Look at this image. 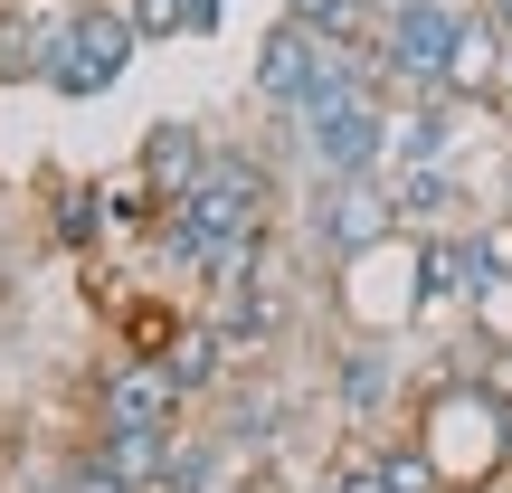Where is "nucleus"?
<instances>
[{
  "instance_id": "f257e3e1",
  "label": "nucleus",
  "mask_w": 512,
  "mask_h": 493,
  "mask_svg": "<svg viewBox=\"0 0 512 493\" xmlns=\"http://www.w3.org/2000/svg\"><path fill=\"white\" fill-rule=\"evenodd\" d=\"M285 219H294L285 162H275L266 143H256V152L219 143V152H209V171L162 209V228H152V266L181 275V285H209V256H219L228 238H275Z\"/></svg>"
},
{
  "instance_id": "f03ea898",
  "label": "nucleus",
  "mask_w": 512,
  "mask_h": 493,
  "mask_svg": "<svg viewBox=\"0 0 512 493\" xmlns=\"http://www.w3.org/2000/svg\"><path fill=\"white\" fill-rule=\"evenodd\" d=\"M494 370H503V351H494ZM494 370L446 361L408 399V427L427 437V456L446 465L456 493H503L512 484V380H494Z\"/></svg>"
},
{
  "instance_id": "7ed1b4c3",
  "label": "nucleus",
  "mask_w": 512,
  "mask_h": 493,
  "mask_svg": "<svg viewBox=\"0 0 512 493\" xmlns=\"http://www.w3.org/2000/svg\"><path fill=\"white\" fill-rule=\"evenodd\" d=\"M143 19H133V0H67V29H57V57H48V95H67V105H95V95H114L133 76V57H143Z\"/></svg>"
},
{
  "instance_id": "20e7f679",
  "label": "nucleus",
  "mask_w": 512,
  "mask_h": 493,
  "mask_svg": "<svg viewBox=\"0 0 512 493\" xmlns=\"http://www.w3.org/2000/svg\"><path fill=\"white\" fill-rule=\"evenodd\" d=\"M294 238H304L313 266H351L380 238H399V200H389V171H361V181H304L294 200Z\"/></svg>"
},
{
  "instance_id": "39448f33",
  "label": "nucleus",
  "mask_w": 512,
  "mask_h": 493,
  "mask_svg": "<svg viewBox=\"0 0 512 493\" xmlns=\"http://www.w3.org/2000/svg\"><path fill=\"white\" fill-rule=\"evenodd\" d=\"M389 114H399V95H389V86H361V95H342L332 114L294 124L304 181H361V171H389Z\"/></svg>"
},
{
  "instance_id": "423d86ee",
  "label": "nucleus",
  "mask_w": 512,
  "mask_h": 493,
  "mask_svg": "<svg viewBox=\"0 0 512 493\" xmlns=\"http://www.w3.org/2000/svg\"><path fill=\"white\" fill-rule=\"evenodd\" d=\"M332 408H342L351 437H380L389 418H399L418 389L399 380V342H380V332H342V351H332Z\"/></svg>"
},
{
  "instance_id": "0eeeda50",
  "label": "nucleus",
  "mask_w": 512,
  "mask_h": 493,
  "mask_svg": "<svg viewBox=\"0 0 512 493\" xmlns=\"http://www.w3.org/2000/svg\"><path fill=\"white\" fill-rule=\"evenodd\" d=\"M456 19H465V0H408V10H389L380 19V76H389V95H437L446 86V48H456Z\"/></svg>"
},
{
  "instance_id": "6e6552de",
  "label": "nucleus",
  "mask_w": 512,
  "mask_h": 493,
  "mask_svg": "<svg viewBox=\"0 0 512 493\" xmlns=\"http://www.w3.org/2000/svg\"><path fill=\"white\" fill-rule=\"evenodd\" d=\"M200 418L190 389L162 370V351H124V361L95 380V427H152V437H181Z\"/></svg>"
},
{
  "instance_id": "1a4fd4ad",
  "label": "nucleus",
  "mask_w": 512,
  "mask_h": 493,
  "mask_svg": "<svg viewBox=\"0 0 512 493\" xmlns=\"http://www.w3.org/2000/svg\"><path fill=\"white\" fill-rule=\"evenodd\" d=\"M200 313L228 332V342H238V361H266V351L294 332V313H304V304H294V285L266 266V275H247V285H219V294H200Z\"/></svg>"
},
{
  "instance_id": "9d476101",
  "label": "nucleus",
  "mask_w": 512,
  "mask_h": 493,
  "mask_svg": "<svg viewBox=\"0 0 512 493\" xmlns=\"http://www.w3.org/2000/svg\"><path fill=\"white\" fill-rule=\"evenodd\" d=\"M494 105H475V95H399V114H389V162H465V124Z\"/></svg>"
},
{
  "instance_id": "9b49d317",
  "label": "nucleus",
  "mask_w": 512,
  "mask_h": 493,
  "mask_svg": "<svg viewBox=\"0 0 512 493\" xmlns=\"http://www.w3.org/2000/svg\"><path fill=\"white\" fill-rule=\"evenodd\" d=\"M162 370L190 389V408H209V399H219L238 370H256V361H238V342H228L209 313H181V323H171V342H162Z\"/></svg>"
},
{
  "instance_id": "f8f14e48",
  "label": "nucleus",
  "mask_w": 512,
  "mask_h": 493,
  "mask_svg": "<svg viewBox=\"0 0 512 493\" xmlns=\"http://www.w3.org/2000/svg\"><path fill=\"white\" fill-rule=\"evenodd\" d=\"M389 200H399V228H465L475 219L465 162H389Z\"/></svg>"
},
{
  "instance_id": "ddd939ff",
  "label": "nucleus",
  "mask_w": 512,
  "mask_h": 493,
  "mask_svg": "<svg viewBox=\"0 0 512 493\" xmlns=\"http://www.w3.org/2000/svg\"><path fill=\"white\" fill-rule=\"evenodd\" d=\"M418 238V294L427 313H465L475 304V219L465 228H408Z\"/></svg>"
},
{
  "instance_id": "4468645a",
  "label": "nucleus",
  "mask_w": 512,
  "mask_h": 493,
  "mask_svg": "<svg viewBox=\"0 0 512 493\" xmlns=\"http://www.w3.org/2000/svg\"><path fill=\"white\" fill-rule=\"evenodd\" d=\"M67 10H29V0H0V86H48V57Z\"/></svg>"
},
{
  "instance_id": "2eb2a0df",
  "label": "nucleus",
  "mask_w": 512,
  "mask_h": 493,
  "mask_svg": "<svg viewBox=\"0 0 512 493\" xmlns=\"http://www.w3.org/2000/svg\"><path fill=\"white\" fill-rule=\"evenodd\" d=\"M209 152H219V143H209L200 124H152V133H143V181L162 190V209H171V200H181V190L209 171Z\"/></svg>"
},
{
  "instance_id": "dca6fc26",
  "label": "nucleus",
  "mask_w": 512,
  "mask_h": 493,
  "mask_svg": "<svg viewBox=\"0 0 512 493\" xmlns=\"http://www.w3.org/2000/svg\"><path fill=\"white\" fill-rule=\"evenodd\" d=\"M361 456L380 465V484H389V493H456V484H446V465L427 456V437H418V427H380Z\"/></svg>"
},
{
  "instance_id": "f3484780",
  "label": "nucleus",
  "mask_w": 512,
  "mask_h": 493,
  "mask_svg": "<svg viewBox=\"0 0 512 493\" xmlns=\"http://www.w3.org/2000/svg\"><path fill=\"white\" fill-rule=\"evenodd\" d=\"M133 19H143L152 48H162V38H219L228 0H133Z\"/></svg>"
},
{
  "instance_id": "a211bd4d",
  "label": "nucleus",
  "mask_w": 512,
  "mask_h": 493,
  "mask_svg": "<svg viewBox=\"0 0 512 493\" xmlns=\"http://www.w3.org/2000/svg\"><path fill=\"white\" fill-rule=\"evenodd\" d=\"M105 228H114V200L95 181H67V190H57V238H67V247H105Z\"/></svg>"
},
{
  "instance_id": "6ab92c4d",
  "label": "nucleus",
  "mask_w": 512,
  "mask_h": 493,
  "mask_svg": "<svg viewBox=\"0 0 512 493\" xmlns=\"http://www.w3.org/2000/svg\"><path fill=\"white\" fill-rule=\"evenodd\" d=\"M67 493H143V484H133V475H114L95 446H67Z\"/></svg>"
},
{
  "instance_id": "aec40b11",
  "label": "nucleus",
  "mask_w": 512,
  "mask_h": 493,
  "mask_svg": "<svg viewBox=\"0 0 512 493\" xmlns=\"http://www.w3.org/2000/svg\"><path fill=\"white\" fill-rule=\"evenodd\" d=\"M313 493H389V484H380V465H370V456H342V465H323V484H313Z\"/></svg>"
},
{
  "instance_id": "412c9836",
  "label": "nucleus",
  "mask_w": 512,
  "mask_h": 493,
  "mask_svg": "<svg viewBox=\"0 0 512 493\" xmlns=\"http://www.w3.org/2000/svg\"><path fill=\"white\" fill-rule=\"evenodd\" d=\"M484 10H494V19H503V29H512V0H484Z\"/></svg>"
}]
</instances>
